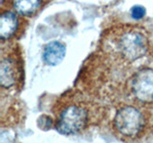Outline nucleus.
Masks as SVG:
<instances>
[{
  "label": "nucleus",
  "mask_w": 153,
  "mask_h": 143,
  "mask_svg": "<svg viewBox=\"0 0 153 143\" xmlns=\"http://www.w3.org/2000/svg\"><path fill=\"white\" fill-rule=\"evenodd\" d=\"M114 126L122 136L134 138L143 133L146 127V117L140 109L127 105L117 111L114 118Z\"/></svg>",
  "instance_id": "2"
},
{
  "label": "nucleus",
  "mask_w": 153,
  "mask_h": 143,
  "mask_svg": "<svg viewBox=\"0 0 153 143\" xmlns=\"http://www.w3.org/2000/svg\"><path fill=\"white\" fill-rule=\"evenodd\" d=\"M131 90L138 101L153 103V69H142L131 79Z\"/></svg>",
  "instance_id": "4"
},
{
  "label": "nucleus",
  "mask_w": 153,
  "mask_h": 143,
  "mask_svg": "<svg viewBox=\"0 0 153 143\" xmlns=\"http://www.w3.org/2000/svg\"><path fill=\"white\" fill-rule=\"evenodd\" d=\"M88 121L87 107L80 102H70L64 105L57 114L56 129L61 135L71 136L82 131Z\"/></svg>",
  "instance_id": "1"
},
{
  "label": "nucleus",
  "mask_w": 153,
  "mask_h": 143,
  "mask_svg": "<svg viewBox=\"0 0 153 143\" xmlns=\"http://www.w3.org/2000/svg\"><path fill=\"white\" fill-rule=\"evenodd\" d=\"M146 15V9L140 5H136L131 9V16L134 19H141Z\"/></svg>",
  "instance_id": "9"
},
{
  "label": "nucleus",
  "mask_w": 153,
  "mask_h": 143,
  "mask_svg": "<svg viewBox=\"0 0 153 143\" xmlns=\"http://www.w3.org/2000/svg\"><path fill=\"white\" fill-rule=\"evenodd\" d=\"M16 60L12 56H3L0 64V84L3 88H10L16 85L18 75Z\"/></svg>",
  "instance_id": "5"
},
{
  "label": "nucleus",
  "mask_w": 153,
  "mask_h": 143,
  "mask_svg": "<svg viewBox=\"0 0 153 143\" xmlns=\"http://www.w3.org/2000/svg\"><path fill=\"white\" fill-rule=\"evenodd\" d=\"M118 48L124 58L134 61L141 58L147 51V38L140 31L132 29L120 36Z\"/></svg>",
  "instance_id": "3"
},
{
  "label": "nucleus",
  "mask_w": 153,
  "mask_h": 143,
  "mask_svg": "<svg viewBox=\"0 0 153 143\" xmlns=\"http://www.w3.org/2000/svg\"><path fill=\"white\" fill-rule=\"evenodd\" d=\"M42 3V0H13V7L18 14L29 16L35 13Z\"/></svg>",
  "instance_id": "8"
},
{
  "label": "nucleus",
  "mask_w": 153,
  "mask_h": 143,
  "mask_svg": "<svg viewBox=\"0 0 153 143\" xmlns=\"http://www.w3.org/2000/svg\"><path fill=\"white\" fill-rule=\"evenodd\" d=\"M66 55V47L59 41H52L45 46L43 51V61L49 66L61 63Z\"/></svg>",
  "instance_id": "6"
},
{
  "label": "nucleus",
  "mask_w": 153,
  "mask_h": 143,
  "mask_svg": "<svg viewBox=\"0 0 153 143\" xmlns=\"http://www.w3.org/2000/svg\"><path fill=\"white\" fill-rule=\"evenodd\" d=\"M18 28V18L16 14L7 11L4 12L0 16V37L2 40L11 38Z\"/></svg>",
  "instance_id": "7"
}]
</instances>
